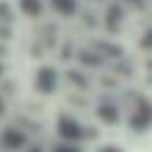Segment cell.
<instances>
[{"mask_svg": "<svg viewBox=\"0 0 152 152\" xmlns=\"http://www.w3.org/2000/svg\"><path fill=\"white\" fill-rule=\"evenodd\" d=\"M36 88L45 95H50L55 88H57V71L52 66H43L38 74H36Z\"/></svg>", "mask_w": 152, "mask_h": 152, "instance_id": "obj_4", "label": "cell"}, {"mask_svg": "<svg viewBox=\"0 0 152 152\" xmlns=\"http://www.w3.org/2000/svg\"><path fill=\"white\" fill-rule=\"evenodd\" d=\"M2 109H5V107H2V102H0V114H2Z\"/></svg>", "mask_w": 152, "mask_h": 152, "instance_id": "obj_9", "label": "cell"}, {"mask_svg": "<svg viewBox=\"0 0 152 152\" xmlns=\"http://www.w3.org/2000/svg\"><path fill=\"white\" fill-rule=\"evenodd\" d=\"M128 126L133 128V131H147V128H152V102L150 100H145V97H135V107H133V112H131V116H128Z\"/></svg>", "mask_w": 152, "mask_h": 152, "instance_id": "obj_1", "label": "cell"}, {"mask_svg": "<svg viewBox=\"0 0 152 152\" xmlns=\"http://www.w3.org/2000/svg\"><path fill=\"white\" fill-rule=\"evenodd\" d=\"M0 145L10 152H19L26 147V133L19 131V128H5L0 133Z\"/></svg>", "mask_w": 152, "mask_h": 152, "instance_id": "obj_3", "label": "cell"}, {"mask_svg": "<svg viewBox=\"0 0 152 152\" xmlns=\"http://www.w3.org/2000/svg\"><path fill=\"white\" fill-rule=\"evenodd\" d=\"M0 74H2V66H0Z\"/></svg>", "mask_w": 152, "mask_h": 152, "instance_id": "obj_10", "label": "cell"}, {"mask_svg": "<svg viewBox=\"0 0 152 152\" xmlns=\"http://www.w3.org/2000/svg\"><path fill=\"white\" fill-rule=\"evenodd\" d=\"M52 152H83V150H81L76 142H64V145H57Z\"/></svg>", "mask_w": 152, "mask_h": 152, "instance_id": "obj_6", "label": "cell"}, {"mask_svg": "<svg viewBox=\"0 0 152 152\" xmlns=\"http://www.w3.org/2000/svg\"><path fill=\"white\" fill-rule=\"evenodd\" d=\"M28 152H43V147L40 145H33V147H28Z\"/></svg>", "mask_w": 152, "mask_h": 152, "instance_id": "obj_8", "label": "cell"}, {"mask_svg": "<svg viewBox=\"0 0 152 152\" xmlns=\"http://www.w3.org/2000/svg\"><path fill=\"white\" fill-rule=\"evenodd\" d=\"M57 133H59V138H64L66 142H81V140H86V138L90 135V131H88L86 126H81L76 119H71V116H62V119L57 121Z\"/></svg>", "mask_w": 152, "mask_h": 152, "instance_id": "obj_2", "label": "cell"}, {"mask_svg": "<svg viewBox=\"0 0 152 152\" xmlns=\"http://www.w3.org/2000/svg\"><path fill=\"white\" fill-rule=\"evenodd\" d=\"M97 119L100 121H104V124H119V107L116 104H112V102H102L100 107H97Z\"/></svg>", "mask_w": 152, "mask_h": 152, "instance_id": "obj_5", "label": "cell"}, {"mask_svg": "<svg viewBox=\"0 0 152 152\" xmlns=\"http://www.w3.org/2000/svg\"><path fill=\"white\" fill-rule=\"evenodd\" d=\"M97 152H124L121 147H116V145H104V147H100Z\"/></svg>", "mask_w": 152, "mask_h": 152, "instance_id": "obj_7", "label": "cell"}]
</instances>
